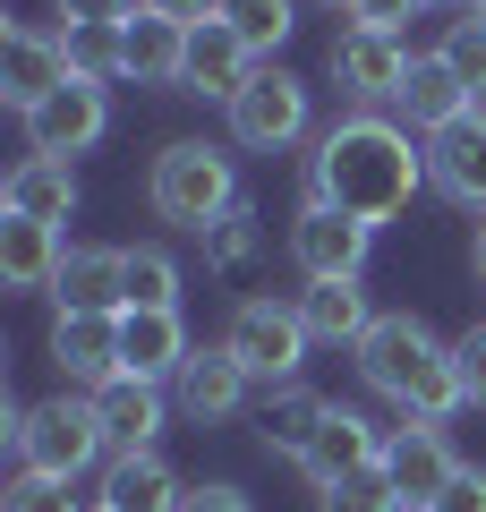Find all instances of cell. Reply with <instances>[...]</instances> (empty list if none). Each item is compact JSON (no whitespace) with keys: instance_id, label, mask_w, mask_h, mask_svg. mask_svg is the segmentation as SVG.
Instances as JSON below:
<instances>
[{"instance_id":"obj_5","label":"cell","mask_w":486,"mask_h":512,"mask_svg":"<svg viewBox=\"0 0 486 512\" xmlns=\"http://www.w3.org/2000/svg\"><path fill=\"white\" fill-rule=\"evenodd\" d=\"M222 350H231L239 367H248V384H299V367H307V316H299V299H239L231 308V325H222Z\"/></svg>"},{"instance_id":"obj_34","label":"cell","mask_w":486,"mask_h":512,"mask_svg":"<svg viewBox=\"0 0 486 512\" xmlns=\"http://www.w3.org/2000/svg\"><path fill=\"white\" fill-rule=\"evenodd\" d=\"M452 367H461V393H469V410H486V325H469L461 342H452Z\"/></svg>"},{"instance_id":"obj_15","label":"cell","mask_w":486,"mask_h":512,"mask_svg":"<svg viewBox=\"0 0 486 512\" xmlns=\"http://www.w3.org/2000/svg\"><path fill=\"white\" fill-rule=\"evenodd\" d=\"M171 384H180V410H188L197 427H222V419H239V410H248V367H239L222 342H197V350H188V367H180Z\"/></svg>"},{"instance_id":"obj_26","label":"cell","mask_w":486,"mask_h":512,"mask_svg":"<svg viewBox=\"0 0 486 512\" xmlns=\"http://www.w3.org/2000/svg\"><path fill=\"white\" fill-rule=\"evenodd\" d=\"M0 197H9V214H35V222H52V231H60V222L77 214V171L52 163V154H26V163L9 171Z\"/></svg>"},{"instance_id":"obj_36","label":"cell","mask_w":486,"mask_h":512,"mask_svg":"<svg viewBox=\"0 0 486 512\" xmlns=\"http://www.w3.org/2000/svg\"><path fill=\"white\" fill-rule=\"evenodd\" d=\"M418 9H427V0H359V9H350V26H376V35H401V26H410Z\"/></svg>"},{"instance_id":"obj_24","label":"cell","mask_w":486,"mask_h":512,"mask_svg":"<svg viewBox=\"0 0 486 512\" xmlns=\"http://www.w3.org/2000/svg\"><path fill=\"white\" fill-rule=\"evenodd\" d=\"M60 231L52 222H35V214H0V282L9 291H52V274H60Z\"/></svg>"},{"instance_id":"obj_16","label":"cell","mask_w":486,"mask_h":512,"mask_svg":"<svg viewBox=\"0 0 486 512\" xmlns=\"http://www.w3.org/2000/svg\"><path fill=\"white\" fill-rule=\"evenodd\" d=\"M52 367L77 393H103L120 376V316H52Z\"/></svg>"},{"instance_id":"obj_14","label":"cell","mask_w":486,"mask_h":512,"mask_svg":"<svg viewBox=\"0 0 486 512\" xmlns=\"http://www.w3.org/2000/svg\"><path fill=\"white\" fill-rule=\"evenodd\" d=\"M384 461V427L376 419H359V410H342L333 402V419H324V436L307 444V461H299V478L307 487H342V478H359V470H376Z\"/></svg>"},{"instance_id":"obj_40","label":"cell","mask_w":486,"mask_h":512,"mask_svg":"<svg viewBox=\"0 0 486 512\" xmlns=\"http://www.w3.org/2000/svg\"><path fill=\"white\" fill-rule=\"evenodd\" d=\"M469 265H478V291H486V222H478V248H469Z\"/></svg>"},{"instance_id":"obj_21","label":"cell","mask_w":486,"mask_h":512,"mask_svg":"<svg viewBox=\"0 0 486 512\" xmlns=\"http://www.w3.org/2000/svg\"><path fill=\"white\" fill-rule=\"evenodd\" d=\"M324 419H333V402H324L316 384H273L265 410H256V444L282 461H307V444L324 436Z\"/></svg>"},{"instance_id":"obj_8","label":"cell","mask_w":486,"mask_h":512,"mask_svg":"<svg viewBox=\"0 0 486 512\" xmlns=\"http://www.w3.org/2000/svg\"><path fill=\"white\" fill-rule=\"evenodd\" d=\"M410 43L401 35H376V26H342V35H333V86L350 94V103L359 111H384L401 94V77H410Z\"/></svg>"},{"instance_id":"obj_31","label":"cell","mask_w":486,"mask_h":512,"mask_svg":"<svg viewBox=\"0 0 486 512\" xmlns=\"http://www.w3.org/2000/svg\"><path fill=\"white\" fill-rule=\"evenodd\" d=\"M435 60H444V69L461 77L469 94H486V18H478V9H461V18L444 26V43H435Z\"/></svg>"},{"instance_id":"obj_35","label":"cell","mask_w":486,"mask_h":512,"mask_svg":"<svg viewBox=\"0 0 486 512\" xmlns=\"http://www.w3.org/2000/svg\"><path fill=\"white\" fill-rule=\"evenodd\" d=\"M52 9H60L69 26H128L145 0H52Z\"/></svg>"},{"instance_id":"obj_7","label":"cell","mask_w":486,"mask_h":512,"mask_svg":"<svg viewBox=\"0 0 486 512\" xmlns=\"http://www.w3.org/2000/svg\"><path fill=\"white\" fill-rule=\"evenodd\" d=\"M367 248H376L367 222L299 197V214H290V265H299V282H359L367 274Z\"/></svg>"},{"instance_id":"obj_39","label":"cell","mask_w":486,"mask_h":512,"mask_svg":"<svg viewBox=\"0 0 486 512\" xmlns=\"http://www.w3.org/2000/svg\"><path fill=\"white\" fill-rule=\"evenodd\" d=\"M154 18H171V26H205V18H222V0H145Z\"/></svg>"},{"instance_id":"obj_22","label":"cell","mask_w":486,"mask_h":512,"mask_svg":"<svg viewBox=\"0 0 486 512\" xmlns=\"http://www.w3.org/2000/svg\"><path fill=\"white\" fill-rule=\"evenodd\" d=\"M120 69L137 77V86H180V77H188V26L137 9V18L120 26Z\"/></svg>"},{"instance_id":"obj_42","label":"cell","mask_w":486,"mask_h":512,"mask_svg":"<svg viewBox=\"0 0 486 512\" xmlns=\"http://www.w3.org/2000/svg\"><path fill=\"white\" fill-rule=\"evenodd\" d=\"M333 9H359V0H333Z\"/></svg>"},{"instance_id":"obj_10","label":"cell","mask_w":486,"mask_h":512,"mask_svg":"<svg viewBox=\"0 0 486 512\" xmlns=\"http://www.w3.org/2000/svg\"><path fill=\"white\" fill-rule=\"evenodd\" d=\"M452 444H444V427H427V419H401V427H384V478H393V495H401V512H427L435 495L452 487Z\"/></svg>"},{"instance_id":"obj_11","label":"cell","mask_w":486,"mask_h":512,"mask_svg":"<svg viewBox=\"0 0 486 512\" xmlns=\"http://www.w3.org/2000/svg\"><path fill=\"white\" fill-rule=\"evenodd\" d=\"M69 86V52H60V35H43V26H0V94H9V111H43L52 94Z\"/></svg>"},{"instance_id":"obj_41","label":"cell","mask_w":486,"mask_h":512,"mask_svg":"<svg viewBox=\"0 0 486 512\" xmlns=\"http://www.w3.org/2000/svg\"><path fill=\"white\" fill-rule=\"evenodd\" d=\"M461 9H478V18H486V0H461Z\"/></svg>"},{"instance_id":"obj_43","label":"cell","mask_w":486,"mask_h":512,"mask_svg":"<svg viewBox=\"0 0 486 512\" xmlns=\"http://www.w3.org/2000/svg\"><path fill=\"white\" fill-rule=\"evenodd\" d=\"M427 9H444V0H427Z\"/></svg>"},{"instance_id":"obj_4","label":"cell","mask_w":486,"mask_h":512,"mask_svg":"<svg viewBox=\"0 0 486 512\" xmlns=\"http://www.w3.org/2000/svg\"><path fill=\"white\" fill-rule=\"evenodd\" d=\"M9 444H18V470H52V478H86L111 453L94 393H52V402L18 410L9 419Z\"/></svg>"},{"instance_id":"obj_19","label":"cell","mask_w":486,"mask_h":512,"mask_svg":"<svg viewBox=\"0 0 486 512\" xmlns=\"http://www.w3.org/2000/svg\"><path fill=\"white\" fill-rule=\"evenodd\" d=\"M52 299H60V316H120L128 308L120 248H69V256H60V274H52Z\"/></svg>"},{"instance_id":"obj_23","label":"cell","mask_w":486,"mask_h":512,"mask_svg":"<svg viewBox=\"0 0 486 512\" xmlns=\"http://www.w3.org/2000/svg\"><path fill=\"white\" fill-rule=\"evenodd\" d=\"M94 410H103L111 453H154V436H162V384H145V376H111L103 393H94Z\"/></svg>"},{"instance_id":"obj_44","label":"cell","mask_w":486,"mask_h":512,"mask_svg":"<svg viewBox=\"0 0 486 512\" xmlns=\"http://www.w3.org/2000/svg\"><path fill=\"white\" fill-rule=\"evenodd\" d=\"M94 512H103V504H94Z\"/></svg>"},{"instance_id":"obj_29","label":"cell","mask_w":486,"mask_h":512,"mask_svg":"<svg viewBox=\"0 0 486 512\" xmlns=\"http://www.w3.org/2000/svg\"><path fill=\"white\" fill-rule=\"evenodd\" d=\"M60 52H69V77L86 86H120V26H60Z\"/></svg>"},{"instance_id":"obj_38","label":"cell","mask_w":486,"mask_h":512,"mask_svg":"<svg viewBox=\"0 0 486 512\" xmlns=\"http://www.w3.org/2000/svg\"><path fill=\"white\" fill-rule=\"evenodd\" d=\"M180 512H256V504L231 487V478H205V487H188V504H180Z\"/></svg>"},{"instance_id":"obj_18","label":"cell","mask_w":486,"mask_h":512,"mask_svg":"<svg viewBox=\"0 0 486 512\" xmlns=\"http://www.w3.org/2000/svg\"><path fill=\"white\" fill-rule=\"evenodd\" d=\"M188 325H180V308H128L120 316V376H145V384H162V376H180L188 367Z\"/></svg>"},{"instance_id":"obj_17","label":"cell","mask_w":486,"mask_h":512,"mask_svg":"<svg viewBox=\"0 0 486 512\" xmlns=\"http://www.w3.org/2000/svg\"><path fill=\"white\" fill-rule=\"evenodd\" d=\"M393 111H401V128H418V137H444L452 120H469V111H478V94H469L435 52H418L410 77H401V94H393Z\"/></svg>"},{"instance_id":"obj_6","label":"cell","mask_w":486,"mask_h":512,"mask_svg":"<svg viewBox=\"0 0 486 512\" xmlns=\"http://www.w3.org/2000/svg\"><path fill=\"white\" fill-rule=\"evenodd\" d=\"M307 120H316V103H307V86L290 69H256L231 94V146H248V154H290L307 137Z\"/></svg>"},{"instance_id":"obj_25","label":"cell","mask_w":486,"mask_h":512,"mask_svg":"<svg viewBox=\"0 0 486 512\" xmlns=\"http://www.w3.org/2000/svg\"><path fill=\"white\" fill-rule=\"evenodd\" d=\"M299 316H307V342H333V350H359L367 325H376V308H367L359 282H307Z\"/></svg>"},{"instance_id":"obj_13","label":"cell","mask_w":486,"mask_h":512,"mask_svg":"<svg viewBox=\"0 0 486 512\" xmlns=\"http://www.w3.org/2000/svg\"><path fill=\"white\" fill-rule=\"evenodd\" d=\"M265 69V60L239 43V26L231 18H205V26H188V77H180V94H214L222 111H231V94L248 86V77Z\"/></svg>"},{"instance_id":"obj_2","label":"cell","mask_w":486,"mask_h":512,"mask_svg":"<svg viewBox=\"0 0 486 512\" xmlns=\"http://www.w3.org/2000/svg\"><path fill=\"white\" fill-rule=\"evenodd\" d=\"M350 359H359L367 393H384V402H393L401 419H427V427H444V419H461V410H469V393H461V367H452V342H435V333L418 325L410 308L376 316V325H367V342L350 350Z\"/></svg>"},{"instance_id":"obj_1","label":"cell","mask_w":486,"mask_h":512,"mask_svg":"<svg viewBox=\"0 0 486 512\" xmlns=\"http://www.w3.org/2000/svg\"><path fill=\"white\" fill-rule=\"evenodd\" d=\"M418 188H427V146H410V128L384 120V111H350V120H333L316 137L299 197L333 205V214L367 222V231H384V222L410 214Z\"/></svg>"},{"instance_id":"obj_27","label":"cell","mask_w":486,"mask_h":512,"mask_svg":"<svg viewBox=\"0 0 486 512\" xmlns=\"http://www.w3.org/2000/svg\"><path fill=\"white\" fill-rule=\"evenodd\" d=\"M256 256H265V214H256L248 197L231 205V214L205 231V274H248Z\"/></svg>"},{"instance_id":"obj_3","label":"cell","mask_w":486,"mask_h":512,"mask_svg":"<svg viewBox=\"0 0 486 512\" xmlns=\"http://www.w3.org/2000/svg\"><path fill=\"white\" fill-rule=\"evenodd\" d=\"M145 197H154L162 222H180V231H214L222 214L239 205V163L222 146H205V137H180V146H162L154 171H145Z\"/></svg>"},{"instance_id":"obj_20","label":"cell","mask_w":486,"mask_h":512,"mask_svg":"<svg viewBox=\"0 0 486 512\" xmlns=\"http://www.w3.org/2000/svg\"><path fill=\"white\" fill-rule=\"evenodd\" d=\"M188 487L162 453H111L103 461V512H180Z\"/></svg>"},{"instance_id":"obj_33","label":"cell","mask_w":486,"mask_h":512,"mask_svg":"<svg viewBox=\"0 0 486 512\" xmlns=\"http://www.w3.org/2000/svg\"><path fill=\"white\" fill-rule=\"evenodd\" d=\"M316 504H324V512H401V495H393V478H384V461H376V470L342 478V487H324Z\"/></svg>"},{"instance_id":"obj_37","label":"cell","mask_w":486,"mask_h":512,"mask_svg":"<svg viewBox=\"0 0 486 512\" xmlns=\"http://www.w3.org/2000/svg\"><path fill=\"white\" fill-rule=\"evenodd\" d=\"M427 512H486V470H469V461H461V470H452V487L435 495Z\"/></svg>"},{"instance_id":"obj_12","label":"cell","mask_w":486,"mask_h":512,"mask_svg":"<svg viewBox=\"0 0 486 512\" xmlns=\"http://www.w3.org/2000/svg\"><path fill=\"white\" fill-rule=\"evenodd\" d=\"M427 188L444 205H461V214L486 222V111L452 120L444 137H427Z\"/></svg>"},{"instance_id":"obj_32","label":"cell","mask_w":486,"mask_h":512,"mask_svg":"<svg viewBox=\"0 0 486 512\" xmlns=\"http://www.w3.org/2000/svg\"><path fill=\"white\" fill-rule=\"evenodd\" d=\"M77 478H52V470H18L9 478V495H0V512H94V504H77Z\"/></svg>"},{"instance_id":"obj_9","label":"cell","mask_w":486,"mask_h":512,"mask_svg":"<svg viewBox=\"0 0 486 512\" xmlns=\"http://www.w3.org/2000/svg\"><path fill=\"white\" fill-rule=\"evenodd\" d=\"M103 128H111V86L69 77V86H60L43 111H26V154H52V163H69V154L103 146Z\"/></svg>"},{"instance_id":"obj_28","label":"cell","mask_w":486,"mask_h":512,"mask_svg":"<svg viewBox=\"0 0 486 512\" xmlns=\"http://www.w3.org/2000/svg\"><path fill=\"white\" fill-rule=\"evenodd\" d=\"M222 18L239 26V43H248L256 60H273L290 43V26H299V0H222Z\"/></svg>"},{"instance_id":"obj_30","label":"cell","mask_w":486,"mask_h":512,"mask_svg":"<svg viewBox=\"0 0 486 512\" xmlns=\"http://www.w3.org/2000/svg\"><path fill=\"white\" fill-rule=\"evenodd\" d=\"M120 265H128V308H180V265H171V248H120Z\"/></svg>"}]
</instances>
